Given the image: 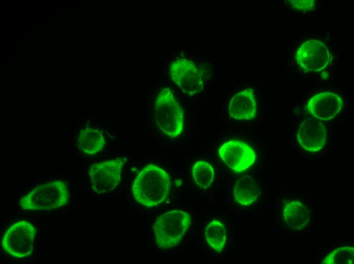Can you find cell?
Instances as JSON below:
<instances>
[{
	"instance_id": "6da1fadb",
	"label": "cell",
	"mask_w": 354,
	"mask_h": 264,
	"mask_svg": "<svg viewBox=\"0 0 354 264\" xmlns=\"http://www.w3.org/2000/svg\"><path fill=\"white\" fill-rule=\"evenodd\" d=\"M170 188L169 175L152 163L147 164L138 172L132 185L134 199L147 208L162 203L168 196Z\"/></svg>"
},
{
	"instance_id": "7a4b0ae2",
	"label": "cell",
	"mask_w": 354,
	"mask_h": 264,
	"mask_svg": "<svg viewBox=\"0 0 354 264\" xmlns=\"http://www.w3.org/2000/svg\"><path fill=\"white\" fill-rule=\"evenodd\" d=\"M69 193L64 181L52 180L34 187L19 200V205L24 211H49L66 205Z\"/></svg>"
},
{
	"instance_id": "3957f363",
	"label": "cell",
	"mask_w": 354,
	"mask_h": 264,
	"mask_svg": "<svg viewBox=\"0 0 354 264\" xmlns=\"http://www.w3.org/2000/svg\"><path fill=\"white\" fill-rule=\"evenodd\" d=\"M190 215L182 210H172L159 216L154 224L155 243L161 249L177 245L188 229Z\"/></svg>"
},
{
	"instance_id": "277c9868",
	"label": "cell",
	"mask_w": 354,
	"mask_h": 264,
	"mask_svg": "<svg viewBox=\"0 0 354 264\" xmlns=\"http://www.w3.org/2000/svg\"><path fill=\"white\" fill-rule=\"evenodd\" d=\"M155 121L161 131L170 138L177 137L183 130V109L168 88L162 89L156 98Z\"/></svg>"
},
{
	"instance_id": "5b68a950",
	"label": "cell",
	"mask_w": 354,
	"mask_h": 264,
	"mask_svg": "<svg viewBox=\"0 0 354 264\" xmlns=\"http://www.w3.org/2000/svg\"><path fill=\"white\" fill-rule=\"evenodd\" d=\"M37 229L26 220L17 221L10 226L3 236V250L16 258H25L32 255Z\"/></svg>"
},
{
	"instance_id": "8992f818",
	"label": "cell",
	"mask_w": 354,
	"mask_h": 264,
	"mask_svg": "<svg viewBox=\"0 0 354 264\" xmlns=\"http://www.w3.org/2000/svg\"><path fill=\"white\" fill-rule=\"evenodd\" d=\"M125 159L119 157L95 163L88 171L91 189L97 194L113 190L120 183Z\"/></svg>"
},
{
	"instance_id": "52a82bcc",
	"label": "cell",
	"mask_w": 354,
	"mask_h": 264,
	"mask_svg": "<svg viewBox=\"0 0 354 264\" xmlns=\"http://www.w3.org/2000/svg\"><path fill=\"white\" fill-rule=\"evenodd\" d=\"M169 74L172 81L188 96L196 94L203 89V72L191 60H174L170 65Z\"/></svg>"
},
{
	"instance_id": "ba28073f",
	"label": "cell",
	"mask_w": 354,
	"mask_h": 264,
	"mask_svg": "<svg viewBox=\"0 0 354 264\" xmlns=\"http://www.w3.org/2000/svg\"><path fill=\"white\" fill-rule=\"evenodd\" d=\"M218 155L225 164L235 172L245 171L256 159L253 148L245 142L238 140L223 144L218 150Z\"/></svg>"
},
{
	"instance_id": "9c48e42d",
	"label": "cell",
	"mask_w": 354,
	"mask_h": 264,
	"mask_svg": "<svg viewBox=\"0 0 354 264\" xmlns=\"http://www.w3.org/2000/svg\"><path fill=\"white\" fill-rule=\"evenodd\" d=\"M296 61L299 67L306 72H319L325 69L330 61V53L322 42L309 40L298 49Z\"/></svg>"
},
{
	"instance_id": "30bf717a",
	"label": "cell",
	"mask_w": 354,
	"mask_h": 264,
	"mask_svg": "<svg viewBox=\"0 0 354 264\" xmlns=\"http://www.w3.org/2000/svg\"><path fill=\"white\" fill-rule=\"evenodd\" d=\"M297 139L301 146L306 150L318 151L324 147L326 142V127L318 119L308 117L300 124Z\"/></svg>"
},
{
	"instance_id": "8fae6325",
	"label": "cell",
	"mask_w": 354,
	"mask_h": 264,
	"mask_svg": "<svg viewBox=\"0 0 354 264\" xmlns=\"http://www.w3.org/2000/svg\"><path fill=\"white\" fill-rule=\"evenodd\" d=\"M280 215L284 225L296 232L306 228L310 221L309 209L297 199L285 200L281 204Z\"/></svg>"
},
{
	"instance_id": "7c38bea8",
	"label": "cell",
	"mask_w": 354,
	"mask_h": 264,
	"mask_svg": "<svg viewBox=\"0 0 354 264\" xmlns=\"http://www.w3.org/2000/svg\"><path fill=\"white\" fill-rule=\"evenodd\" d=\"M342 106L343 101L339 96L326 92L313 96L308 102L307 109L315 118L328 120L334 117Z\"/></svg>"
},
{
	"instance_id": "4fadbf2b",
	"label": "cell",
	"mask_w": 354,
	"mask_h": 264,
	"mask_svg": "<svg viewBox=\"0 0 354 264\" xmlns=\"http://www.w3.org/2000/svg\"><path fill=\"white\" fill-rule=\"evenodd\" d=\"M230 117L239 120H250L256 114V102L251 88L242 90L233 95L228 104Z\"/></svg>"
},
{
	"instance_id": "5bb4252c",
	"label": "cell",
	"mask_w": 354,
	"mask_h": 264,
	"mask_svg": "<svg viewBox=\"0 0 354 264\" xmlns=\"http://www.w3.org/2000/svg\"><path fill=\"white\" fill-rule=\"evenodd\" d=\"M76 144L81 152L86 155H94L103 149L106 139L104 134L98 129L86 127L80 131Z\"/></svg>"
},
{
	"instance_id": "9a60e30c",
	"label": "cell",
	"mask_w": 354,
	"mask_h": 264,
	"mask_svg": "<svg viewBox=\"0 0 354 264\" xmlns=\"http://www.w3.org/2000/svg\"><path fill=\"white\" fill-rule=\"evenodd\" d=\"M261 193L256 180L250 176H244L236 181L233 190L234 200L238 204L248 206L257 201Z\"/></svg>"
},
{
	"instance_id": "2e32d148",
	"label": "cell",
	"mask_w": 354,
	"mask_h": 264,
	"mask_svg": "<svg viewBox=\"0 0 354 264\" xmlns=\"http://www.w3.org/2000/svg\"><path fill=\"white\" fill-rule=\"evenodd\" d=\"M205 237L210 247L215 251L218 252H222L224 248L227 237L224 225L218 220H212L205 228Z\"/></svg>"
},
{
	"instance_id": "e0dca14e",
	"label": "cell",
	"mask_w": 354,
	"mask_h": 264,
	"mask_svg": "<svg viewBox=\"0 0 354 264\" xmlns=\"http://www.w3.org/2000/svg\"><path fill=\"white\" fill-rule=\"evenodd\" d=\"M192 176L195 183L201 188L209 187L214 179L213 167L203 161L196 162L192 167Z\"/></svg>"
},
{
	"instance_id": "ac0fdd59",
	"label": "cell",
	"mask_w": 354,
	"mask_h": 264,
	"mask_svg": "<svg viewBox=\"0 0 354 264\" xmlns=\"http://www.w3.org/2000/svg\"><path fill=\"white\" fill-rule=\"evenodd\" d=\"M354 263V248L341 247L335 249L324 258L321 263L324 264H353Z\"/></svg>"
},
{
	"instance_id": "d6986e66",
	"label": "cell",
	"mask_w": 354,
	"mask_h": 264,
	"mask_svg": "<svg viewBox=\"0 0 354 264\" xmlns=\"http://www.w3.org/2000/svg\"><path fill=\"white\" fill-rule=\"evenodd\" d=\"M287 4L293 9L306 12L312 10L315 4V1H287Z\"/></svg>"
}]
</instances>
